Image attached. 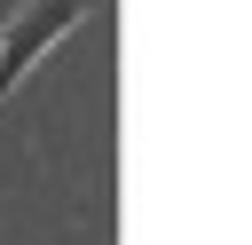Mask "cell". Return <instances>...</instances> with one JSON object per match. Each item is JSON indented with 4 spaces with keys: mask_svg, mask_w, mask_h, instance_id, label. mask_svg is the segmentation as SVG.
<instances>
[{
    "mask_svg": "<svg viewBox=\"0 0 252 245\" xmlns=\"http://www.w3.org/2000/svg\"><path fill=\"white\" fill-rule=\"evenodd\" d=\"M87 8H94V0H32L16 24H0V103L16 95V79H24V71H32V63H39Z\"/></svg>",
    "mask_w": 252,
    "mask_h": 245,
    "instance_id": "obj_1",
    "label": "cell"
}]
</instances>
